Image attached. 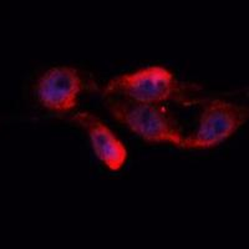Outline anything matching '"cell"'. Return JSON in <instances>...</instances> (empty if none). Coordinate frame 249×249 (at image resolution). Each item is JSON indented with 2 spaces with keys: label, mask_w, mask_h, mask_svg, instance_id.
I'll return each mask as SVG.
<instances>
[{
  "label": "cell",
  "mask_w": 249,
  "mask_h": 249,
  "mask_svg": "<svg viewBox=\"0 0 249 249\" xmlns=\"http://www.w3.org/2000/svg\"><path fill=\"white\" fill-rule=\"evenodd\" d=\"M201 90L198 84L179 80L168 66L155 64L111 77L100 92L102 97H120L141 104L164 105L176 102L190 106L199 104Z\"/></svg>",
  "instance_id": "cell-1"
},
{
  "label": "cell",
  "mask_w": 249,
  "mask_h": 249,
  "mask_svg": "<svg viewBox=\"0 0 249 249\" xmlns=\"http://www.w3.org/2000/svg\"><path fill=\"white\" fill-rule=\"evenodd\" d=\"M111 117L150 144H170L182 148L184 133L175 113L164 105H151L120 97H104Z\"/></svg>",
  "instance_id": "cell-2"
},
{
  "label": "cell",
  "mask_w": 249,
  "mask_h": 249,
  "mask_svg": "<svg viewBox=\"0 0 249 249\" xmlns=\"http://www.w3.org/2000/svg\"><path fill=\"white\" fill-rule=\"evenodd\" d=\"M195 132L184 137L182 148L204 151L221 146L249 121V104L223 97L201 99Z\"/></svg>",
  "instance_id": "cell-3"
},
{
  "label": "cell",
  "mask_w": 249,
  "mask_h": 249,
  "mask_svg": "<svg viewBox=\"0 0 249 249\" xmlns=\"http://www.w3.org/2000/svg\"><path fill=\"white\" fill-rule=\"evenodd\" d=\"M96 86L91 77L72 65H56L46 69L34 84V95L44 110L54 115L70 116L76 112L82 93Z\"/></svg>",
  "instance_id": "cell-4"
},
{
  "label": "cell",
  "mask_w": 249,
  "mask_h": 249,
  "mask_svg": "<svg viewBox=\"0 0 249 249\" xmlns=\"http://www.w3.org/2000/svg\"><path fill=\"white\" fill-rule=\"evenodd\" d=\"M71 124L84 130L96 159L111 172H119L128 160V150L124 140L96 113L76 111L68 117Z\"/></svg>",
  "instance_id": "cell-5"
}]
</instances>
